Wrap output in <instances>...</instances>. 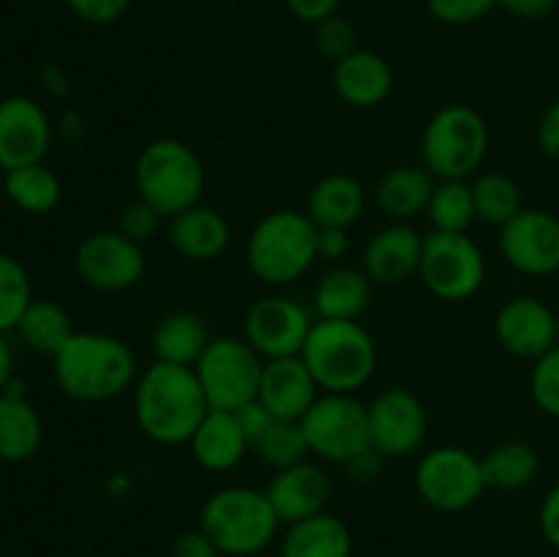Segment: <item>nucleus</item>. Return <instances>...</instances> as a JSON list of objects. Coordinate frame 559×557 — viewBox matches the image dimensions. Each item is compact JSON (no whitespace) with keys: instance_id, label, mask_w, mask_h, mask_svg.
Returning a JSON list of instances; mask_svg holds the SVG:
<instances>
[{"instance_id":"nucleus-1","label":"nucleus","mask_w":559,"mask_h":557,"mask_svg":"<svg viewBox=\"0 0 559 557\" xmlns=\"http://www.w3.org/2000/svg\"><path fill=\"white\" fill-rule=\"evenodd\" d=\"M134 418L142 435L158 446H189L211 404L197 371L153 360L134 382Z\"/></svg>"},{"instance_id":"nucleus-2","label":"nucleus","mask_w":559,"mask_h":557,"mask_svg":"<svg viewBox=\"0 0 559 557\" xmlns=\"http://www.w3.org/2000/svg\"><path fill=\"white\" fill-rule=\"evenodd\" d=\"M52 375L60 391L74 402H112L134 388L136 355L120 336L76 331L52 355Z\"/></svg>"},{"instance_id":"nucleus-3","label":"nucleus","mask_w":559,"mask_h":557,"mask_svg":"<svg viewBox=\"0 0 559 557\" xmlns=\"http://www.w3.org/2000/svg\"><path fill=\"white\" fill-rule=\"evenodd\" d=\"M300 358L322 393H358L377 371V344L360 320H314Z\"/></svg>"},{"instance_id":"nucleus-4","label":"nucleus","mask_w":559,"mask_h":557,"mask_svg":"<svg viewBox=\"0 0 559 557\" xmlns=\"http://www.w3.org/2000/svg\"><path fill=\"white\" fill-rule=\"evenodd\" d=\"M136 197L164 222L200 205L205 194V167L194 147L175 137L147 142L134 164Z\"/></svg>"},{"instance_id":"nucleus-5","label":"nucleus","mask_w":559,"mask_h":557,"mask_svg":"<svg viewBox=\"0 0 559 557\" xmlns=\"http://www.w3.org/2000/svg\"><path fill=\"white\" fill-rule=\"evenodd\" d=\"M317 260V224L295 208L262 216L246 240L249 271L271 287L298 282Z\"/></svg>"},{"instance_id":"nucleus-6","label":"nucleus","mask_w":559,"mask_h":557,"mask_svg":"<svg viewBox=\"0 0 559 557\" xmlns=\"http://www.w3.org/2000/svg\"><path fill=\"white\" fill-rule=\"evenodd\" d=\"M282 519L273 511L265 491L251 486H224L205 500L200 528L218 546L222 555L249 557L267 549L278 533Z\"/></svg>"},{"instance_id":"nucleus-7","label":"nucleus","mask_w":559,"mask_h":557,"mask_svg":"<svg viewBox=\"0 0 559 557\" xmlns=\"http://www.w3.org/2000/svg\"><path fill=\"white\" fill-rule=\"evenodd\" d=\"M424 167L437 180H467L489 156V126L478 109L448 104L437 109L420 137Z\"/></svg>"},{"instance_id":"nucleus-8","label":"nucleus","mask_w":559,"mask_h":557,"mask_svg":"<svg viewBox=\"0 0 559 557\" xmlns=\"http://www.w3.org/2000/svg\"><path fill=\"white\" fill-rule=\"evenodd\" d=\"M265 360L243 336H213L194 371L211 410L235 413L260 396Z\"/></svg>"},{"instance_id":"nucleus-9","label":"nucleus","mask_w":559,"mask_h":557,"mask_svg":"<svg viewBox=\"0 0 559 557\" xmlns=\"http://www.w3.org/2000/svg\"><path fill=\"white\" fill-rule=\"evenodd\" d=\"M300 426L311 457L320 462L347 464L355 453L371 446L369 407L355 393H320Z\"/></svg>"},{"instance_id":"nucleus-10","label":"nucleus","mask_w":559,"mask_h":557,"mask_svg":"<svg viewBox=\"0 0 559 557\" xmlns=\"http://www.w3.org/2000/svg\"><path fill=\"white\" fill-rule=\"evenodd\" d=\"M418 276L435 298H473L486 282L484 249L467 233H437V229H431L424 235V257H420Z\"/></svg>"},{"instance_id":"nucleus-11","label":"nucleus","mask_w":559,"mask_h":557,"mask_svg":"<svg viewBox=\"0 0 559 557\" xmlns=\"http://www.w3.org/2000/svg\"><path fill=\"white\" fill-rule=\"evenodd\" d=\"M415 489L437 511H464L486 491L480 459L462 446L431 448L415 467Z\"/></svg>"},{"instance_id":"nucleus-12","label":"nucleus","mask_w":559,"mask_h":557,"mask_svg":"<svg viewBox=\"0 0 559 557\" xmlns=\"http://www.w3.org/2000/svg\"><path fill=\"white\" fill-rule=\"evenodd\" d=\"M314 317L293 295L271 293L257 298L243 317V339L262 360L304 353Z\"/></svg>"},{"instance_id":"nucleus-13","label":"nucleus","mask_w":559,"mask_h":557,"mask_svg":"<svg viewBox=\"0 0 559 557\" xmlns=\"http://www.w3.org/2000/svg\"><path fill=\"white\" fill-rule=\"evenodd\" d=\"M74 268L82 284L98 293H123L145 276V249L118 229L85 235L74 251Z\"/></svg>"},{"instance_id":"nucleus-14","label":"nucleus","mask_w":559,"mask_h":557,"mask_svg":"<svg viewBox=\"0 0 559 557\" xmlns=\"http://www.w3.org/2000/svg\"><path fill=\"white\" fill-rule=\"evenodd\" d=\"M371 448L385 459H407L424 446L429 418L426 407L407 388H385L369 404Z\"/></svg>"},{"instance_id":"nucleus-15","label":"nucleus","mask_w":559,"mask_h":557,"mask_svg":"<svg viewBox=\"0 0 559 557\" xmlns=\"http://www.w3.org/2000/svg\"><path fill=\"white\" fill-rule=\"evenodd\" d=\"M500 254L524 276H551L559 271V218L549 211L524 208L500 227Z\"/></svg>"},{"instance_id":"nucleus-16","label":"nucleus","mask_w":559,"mask_h":557,"mask_svg":"<svg viewBox=\"0 0 559 557\" xmlns=\"http://www.w3.org/2000/svg\"><path fill=\"white\" fill-rule=\"evenodd\" d=\"M52 145V123L31 96H3L0 102V169L41 164Z\"/></svg>"},{"instance_id":"nucleus-17","label":"nucleus","mask_w":559,"mask_h":557,"mask_svg":"<svg viewBox=\"0 0 559 557\" xmlns=\"http://www.w3.org/2000/svg\"><path fill=\"white\" fill-rule=\"evenodd\" d=\"M495 336L506 353L538 360L557 347V311L535 295H516L497 311Z\"/></svg>"},{"instance_id":"nucleus-18","label":"nucleus","mask_w":559,"mask_h":557,"mask_svg":"<svg viewBox=\"0 0 559 557\" xmlns=\"http://www.w3.org/2000/svg\"><path fill=\"white\" fill-rule=\"evenodd\" d=\"M420 257H424V235L409 222H391L388 227L377 229L364 246L360 268L374 284L396 287L418 276Z\"/></svg>"},{"instance_id":"nucleus-19","label":"nucleus","mask_w":559,"mask_h":557,"mask_svg":"<svg viewBox=\"0 0 559 557\" xmlns=\"http://www.w3.org/2000/svg\"><path fill=\"white\" fill-rule=\"evenodd\" d=\"M265 495L282 524H293L325 511L331 500V478L320 462L304 459L293 467L276 470Z\"/></svg>"},{"instance_id":"nucleus-20","label":"nucleus","mask_w":559,"mask_h":557,"mask_svg":"<svg viewBox=\"0 0 559 557\" xmlns=\"http://www.w3.org/2000/svg\"><path fill=\"white\" fill-rule=\"evenodd\" d=\"M260 399L276 420H300L320 399V386L300 355L273 358L262 366Z\"/></svg>"},{"instance_id":"nucleus-21","label":"nucleus","mask_w":559,"mask_h":557,"mask_svg":"<svg viewBox=\"0 0 559 557\" xmlns=\"http://www.w3.org/2000/svg\"><path fill=\"white\" fill-rule=\"evenodd\" d=\"M333 91L355 109L380 107L393 91V69L374 49H355L333 63Z\"/></svg>"},{"instance_id":"nucleus-22","label":"nucleus","mask_w":559,"mask_h":557,"mask_svg":"<svg viewBox=\"0 0 559 557\" xmlns=\"http://www.w3.org/2000/svg\"><path fill=\"white\" fill-rule=\"evenodd\" d=\"M167 240L183 260L211 262L227 251L233 229L222 211L200 202V205L169 218Z\"/></svg>"},{"instance_id":"nucleus-23","label":"nucleus","mask_w":559,"mask_h":557,"mask_svg":"<svg viewBox=\"0 0 559 557\" xmlns=\"http://www.w3.org/2000/svg\"><path fill=\"white\" fill-rule=\"evenodd\" d=\"M374 282L364 268L333 265L322 273L311 293V311L317 320H360L371 306Z\"/></svg>"},{"instance_id":"nucleus-24","label":"nucleus","mask_w":559,"mask_h":557,"mask_svg":"<svg viewBox=\"0 0 559 557\" xmlns=\"http://www.w3.org/2000/svg\"><path fill=\"white\" fill-rule=\"evenodd\" d=\"M251 442L240 429L235 413L211 410L189 440L191 459L207 473H229L243 462Z\"/></svg>"},{"instance_id":"nucleus-25","label":"nucleus","mask_w":559,"mask_h":557,"mask_svg":"<svg viewBox=\"0 0 559 557\" xmlns=\"http://www.w3.org/2000/svg\"><path fill=\"white\" fill-rule=\"evenodd\" d=\"M44 440L38 410L22 391V382L11 380L0 393V462L20 464L36 457Z\"/></svg>"},{"instance_id":"nucleus-26","label":"nucleus","mask_w":559,"mask_h":557,"mask_svg":"<svg viewBox=\"0 0 559 557\" xmlns=\"http://www.w3.org/2000/svg\"><path fill=\"white\" fill-rule=\"evenodd\" d=\"M366 211V189L353 175L333 173L317 180L309 191L306 216L317 227L349 229L360 222Z\"/></svg>"},{"instance_id":"nucleus-27","label":"nucleus","mask_w":559,"mask_h":557,"mask_svg":"<svg viewBox=\"0 0 559 557\" xmlns=\"http://www.w3.org/2000/svg\"><path fill=\"white\" fill-rule=\"evenodd\" d=\"M435 186L437 178L424 164H404L382 175L374 189L377 208L391 222H413L415 216L426 213Z\"/></svg>"},{"instance_id":"nucleus-28","label":"nucleus","mask_w":559,"mask_h":557,"mask_svg":"<svg viewBox=\"0 0 559 557\" xmlns=\"http://www.w3.org/2000/svg\"><path fill=\"white\" fill-rule=\"evenodd\" d=\"M211 339V328L200 315H194V311H173V315L162 317L158 325L153 328L151 344L153 355L162 364L194 369Z\"/></svg>"},{"instance_id":"nucleus-29","label":"nucleus","mask_w":559,"mask_h":557,"mask_svg":"<svg viewBox=\"0 0 559 557\" xmlns=\"http://www.w3.org/2000/svg\"><path fill=\"white\" fill-rule=\"evenodd\" d=\"M282 557H353V533L333 513H314L287 524Z\"/></svg>"},{"instance_id":"nucleus-30","label":"nucleus","mask_w":559,"mask_h":557,"mask_svg":"<svg viewBox=\"0 0 559 557\" xmlns=\"http://www.w3.org/2000/svg\"><path fill=\"white\" fill-rule=\"evenodd\" d=\"M486 489L516 491L533 484L540 473V457L530 442L508 440L480 457Z\"/></svg>"},{"instance_id":"nucleus-31","label":"nucleus","mask_w":559,"mask_h":557,"mask_svg":"<svg viewBox=\"0 0 559 557\" xmlns=\"http://www.w3.org/2000/svg\"><path fill=\"white\" fill-rule=\"evenodd\" d=\"M3 191L20 211L33 213V216L55 211L63 197L60 178L44 162L9 169L3 178Z\"/></svg>"},{"instance_id":"nucleus-32","label":"nucleus","mask_w":559,"mask_h":557,"mask_svg":"<svg viewBox=\"0 0 559 557\" xmlns=\"http://www.w3.org/2000/svg\"><path fill=\"white\" fill-rule=\"evenodd\" d=\"M16 331H20L22 342H25L33 353L49 355V358H52V355L76 333L74 325H71L69 311L47 298H33V304L27 306V311L22 315Z\"/></svg>"},{"instance_id":"nucleus-33","label":"nucleus","mask_w":559,"mask_h":557,"mask_svg":"<svg viewBox=\"0 0 559 557\" xmlns=\"http://www.w3.org/2000/svg\"><path fill=\"white\" fill-rule=\"evenodd\" d=\"M473 200L478 222L506 227L524 211L522 186L502 173H484L473 180Z\"/></svg>"},{"instance_id":"nucleus-34","label":"nucleus","mask_w":559,"mask_h":557,"mask_svg":"<svg viewBox=\"0 0 559 557\" xmlns=\"http://www.w3.org/2000/svg\"><path fill=\"white\" fill-rule=\"evenodd\" d=\"M426 218L437 233H467L478 222L473 200V183L467 180H437L431 191Z\"/></svg>"},{"instance_id":"nucleus-35","label":"nucleus","mask_w":559,"mask_h":557,"mask_svg":"<svg viewBox=\"0 0 559 557\" xmlns=\"http://www.w3.org/2000/svg\"><path fill=\"white\" fill-rule=\"evenodd\" d=\"M254 451L273 470L293 467L311 457L300 420H273L271 429L254 442Z\"/></svg>"},{"instance_id":"nucleus-36","label":"nucleus","mask_w":559,"mask_h":557,"mask_svg":"<svg viewBox=\"0 0 559 557\" xmlns=\"http://www.w3.org/2000/svg\"><path fill=\"white\" fill-rule=\"evenodd\" d=\"M31 304L33 287L25 265L16 257L0 251V333L16 331Z\"/></svg>"},{"instance_id":"nucleus-37","label":"nucleus","mask_w":559,"mask_h":557,"mask_svg":"<svg viewBox=\"0 0 559 557\" xmlns=\"http://www.w3.org/2000/svg\"><path fill=\"white\" fill-rule=\"evenodd\" d=\"M530 396H533L535 407L540 413L559 418V344L551 347L546 355H540L538 360H533Z\"/></svg>"},{"instance_id":"nucleus-38","label":"nucleus","mask_w":559,"mask_h":557,"mask_svg":"<svg viewBox=\"0 0 559 557\" xmlns=\"http://www.w3.org/2000/svg\"><path fill=\"white\" fill-rule=\"evenodd\" d=\"M314 44L320 49V55H325L328 60H342L349 52L358 49V38H355L353 22H347L344 16L333 14L328 20H322L320 25H314Z\"/></svg>"},{"instance_id":"nucleus-39","label":"nucleus","mask_w":559,"mask_h":557,"mask_svg":"<svg viewBox=\"0 0 559 557\" xmlns=\"http://www.w3.org/2000/svg\"><path fill=\"white\" fill-rule=\"evenodd\" d=\"M164 218L158 216L156 211H153L147 202H142L140 197H136L134 202H129V205H123V211H120L118 216V233L126 235L129 240H134V244L145 246L147 240L156 238L158 227H162Z\"/></svg>"},{"instance_id":"nucleus-40","label":"nucleus","mask_w":559,"mask_h":557,"mask_svg":"<svg viewBox=\"0 0 559 557\" xmlns=\"http://www.w3.org/2000/svg\"><path fill=\"white\" fill-rule=\"evenodd\" d=\"M431 16L445 25H469L500 5V0H426Z\"/></svg>"},{"instance_id":"nucleus-41","label":"nucleus","mask_w":559,"mask_h":557,"mask_svg":"<svg viewBox=\"0 0 559 557\" xmlns=\"http://www.w3.org/2000/svg\"><path fill=\"white\" fill-rule=\"evenodd\" d=\"M66 5H69L82 22H91V25H109V22H118L120 16L129 11L131 0H66Z\"/></svg>"},{"instance_id":"nucleus-42","label":"nucleus","mask_w":559,"mask_h":557,"mask_svg":"<svg viewBox=\"0 0 559 557\" xmlns=\"http://www.w3.org/2000/svg\"><path fill=\"white\" fill-rule=\"evenodd\" d=\"M235 418H238L243 435L249 437L251 448H254V442L260 440V437L271 429L273 420H276L271 413H267V407L260 402V399H254V402H249V404H243L240 410H235Z\"/></svg>"},{"instance_id":"nucleus-43","label":"nucleus","mask_w":559,"mask_h":557,"mask_svg":"<svg viewBox=\"0 0 559 557\" xmlns=\"http://www.w3.org/2000/svg\"><path fill=\"white\" fill-rule=\"evenodd\" d=\"M169 557H222L218 546L207 538L205 530H186L173 541Z\"/></svg>"},{"instance_id":"nucleus-44","label":"nucleus","mask_w":559,"mask_h":557,"mask_svg":"<svg viewBox=\"0 0 559 557\" xmlns=\"http://www.w3.org/2000/svg\"><path fill=\"white\" fill-rule=\"evenodd\" d=\"M388 459L382 457L377 448H364L360 453H355L353 459H349L347 464H342L344 470H347V475L353 481H358V484H369V481H377L380 478L382 467H385Z\"/></svg>"},{"instance_id":"nucleus-45","label":"nucleus","mask_w":559,"mask_h":557,"mask_svg":"<svg viewBox=\"0 0 559 557\" xmlns=\"http://www.w3.org/2000/svg\"><path fill=\"white\" fill-rule=\"evenodd\" d=\"M349 229L317 227V257L325 262H338L349 251Z\"/></svg>"},{"instance_id":"nucleus-46","label":"nucleus","mask_w":559,"mask_h":557,"mask_svg":"<svg viewBox=\"0 0 559 557\" xmlns=\"http://www.w3.org/2000/svg\"><path fill=\"white\" fill-rule=\"evenodd\" d=\"M284 3H287V9L293 11V16H298L300 22L320 25L328 16L338 14L342 0H284Z\"/></svg>"},{"instance_id":"nucleus-47","label":"nucleus","mask_w":559,"mask_h":557,"mask_svg":"<svg viewBox=\"0 0 559 557\" xmlns=\"http://www.w3.org/2000/svg\"><path fill=\"white\" fill-rule=\"evenodd\" d=\"M538 145L549 158L559 162V98L549 104L538 123Z\"/></svg>"},{"instance_id":"nucleus-48","label":"nucleus","mask_w":559,"mask_h":557,"mask_svg":"<svg viewBox=\"0 0 559 557\" xmlns=\"http://www.w3.org/2000/svg\"><path fill=\"white\" fill-rule=\"evenodd\" d=\"M538 519H540V533H544V538L559 552V484L546 491L544 502H540Z\"/></svg>"},{"instance_id":"nucleus-49","label":"nucleus","mask_w":559,"mask_h":557,"mask_svg":"<svg viewBox=\"0 0 559 557\" xmlns=\"http://www.w3.org/2000/svg\"><path fill=\"white\" fill-rule=\"evenodd\" d=\"M555 5L557 0H500V9L513 16H522V20H540V16L551 14Z\"/></svg>"},{"instance_id":"nucleus-50","label":"nucleus","mask_w":559,"mask_h":557,"mask_svg":"<svg viewBox=\"0 0 559 557\" xmlns=\"http://www.w3.org/2000/svg\"><path fill=\"white\" fill-rule=\"evenodd\" d=\"M11 380H14V355H11L5 336L0 333V393L5 391V386H9Z\"/></svg>"},{"instance_id":"nucleus-51","label":"nucleus","mask_w":559,"mask_h":557,"mask_svg":"<svg viewBox=\"0 0 559 557\" xmlns=\"http://www.w3.org/2000/svg\"><path fill=\"white\" fill-rule=\"evenodd\" d=\"M0 102H3V74H0Z\"/></svg>"},{"instance_id":"nucleus-52","label":"nucleus","mask_w":559,"mask_h":557,"mask_svg":"<svg viewBox=\"0 0 559 557\" xmlns=\"http://www.w3.org/2000/svg\"><path fill=\"white\" fill-rule=\"evenodd\" d=\"M557 344H559V309H557Z\"/></svg>"}]
</instances>
